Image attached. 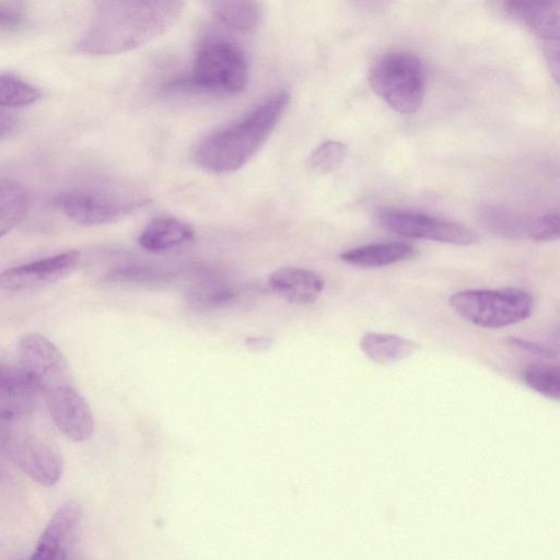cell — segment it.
<instances>
[{"label":"cell","mask_w":560,"mask_h":560,"mask_svg":"<svg viewBox=\"0 0 560 560\" xmlns=\"http://www.w3.org/2000/svg\"><path fill=\"white\" fill-rule=\"evenodd\" d=\"M184 2L172 0H101L74 49L89 55H117L133 50L170 30Z\"/></svg>","instance_id":"cell-1"},{"label":"cell","mask_w":560,"mask_h":560,"mask_svg":"<svg viewBox=\"0 0 560 560\" xmlns=\"http://www.w3.org/2000/svg\"><path fill=\"white\" fill-rule=\"evenodd\" d=\"M289 101L287 92L273 94L238 120L207 136L194 150L195 162L213 173L240 170L265 144Z\"/></svg>","instance_id":"cell-2"},{"label":"cell","mask_w":560,"mask_h":560,"mask_svg":"<svg viewBox=\"0 0 560 560\" xmlns=\"http://www.w3.org/2000/svg\"><path fill=\"white\" fill-rule=\"evenodd\" d=\"M369 83L389 107L401 114H412L423 103L427 74L417 56L395 51L384 55L374 63Z\"/></svg>","instance_id":"cell-3"},{"label":"cell","mask_w":560,"mask_h":560,"mask_svg":"<svg viewBox=\"0 0 560 560\" xmlns=\"http://www.w3.org/2000/svg\"><path fill=\"white\" fill-rule=\"evenodd\" d=\"M448 304L472 325L498 329L527 319L534 302L523 289L501 288L462 290L450 296Z\"/></svg>","instance_id":"cell-4"},{"label":"cell","mask_w":560,"mask_h":560,"mask_svg":"<svg viewBox=\"0 0 560 560\" xmlns=\"http://www.w3.org/2000/svg\"><path fill=\"white\" fill-rule=\"evenodd\" d=\"M248 81V61L244 50L235 43L214 37L205 40L192 65L189 85L217 93L235 94Z\"/></svg>","instance_id":"cell-5"},{"label":"cell","mask_w":560,"mask_h":560,"mask_svg":"<svg viewBox=\"0 0 560 560\" xmlns=\"http://www.w3.org/2000/svg\"><path fill=\"white\" fill-rule=\"evenodd\" d=\"M148 199L126 190L83 188L60 192L55 205L73 222L101 225L118 221L143 207Z\"/></svg>","instance_id":"cell-6"},{"label":"cell","mask_w":560,"mask_h":560,"mask_svg":"<svg viewBox=\"0 0 560 560\" xmlns=\"http://www.w3.org/2000/svg\"><path fill=\"white\" fill-rule=\"evenodd\" d=\"M32 424L28 421L7 432L0 439V450L34 481L50 487L62 475V459L55 446Z\"/></svg>","instance_id":"cell-7"},{"label":"cell","mask_w":560,"mask_h":560,"mask_svg":"<svg viewBox=\"0 0 560 560\" xmlns=\"http://www.w3.org/2000/svg\"><path fill=\"white\" fill-rule=\"evenodd\" d=\"M376 221L384 229L404 237L463 246L478 241L477 233L469 228L422 212L382 209L376 213Z\"/></svg>","instance_id":"cell-8"},{"label":"cell","mask_w":560,"mask_h":560,"mask_svg":"<svg viewBox=\"0 0 560 560\" xmlns=\"http://www.w3.org/2000/svg\"><path fill=\"white\" fill-rule=\"evenodd\" d=\"M481 225L492 234L510 240L550 242L559 237V213L528 215L512 209L487 205L478 211Z\"/></svg>","instance_id":"cell-9"},{"label":"cell","mask_w":560,"mask_h":560,"mask_svg":"<svg viewBox=\"0 0 560 560\" xmlns=\"http://www.w3.org/2000/svg\"><path fill=\"white\" fill-rule=\"evenodd\" d=\"M19 352L20 368L30 376L40 395L73 383L66 358L46 337L39 334L22 337Z\"/></svg>","instance_id":"cell-10"},{"label":"cell","mask_w":560,"mask_h":560,"mask_svg":"<svg viewBox=\"0 0 560 560\" xmlns=\"http://www.w3.org/2000/svg\"><path fill=\"white\" fill-rule=\"evenodd\" d=\"M80 259L78 250H67L8 268L0 273V293H22L43 289L65 278Z\"/></svg>","instance_id":"cell-11"},{"label":"cell","mask_w":560,"mask_h":560,"mask_svg":"<svg viewBox=\"0 0 560 560\" xmlns=\"http://www.w3.org/2000/svg\"><path fill=\"white\" fill-rule=\"evenodd\" d=\"M43 396L54 424L63 435L74 442L91 438L94 431L93 416L73 383L50 389Z\"/></svg>","instance_id":"cell-12"},{"label":"cell","mask_w":560,"mask_h":560,"mask_svg":"<svg viewBox=\"0 0 560 560\" xmlns=\"http://www.w3.org/2000/svg\"><path fill=\"white\" fill-rule=\"evenodd\" d=\"M39 392L21 369L0 366V432L13 423L33 417Z\"/></svg>","instance_id":"cell-13"},{"label":"cell","mask_w":560,"mask_h":560,"mask_svg":"<svg viewBox=\"0 0 560 560\" xmlns=\"http://www.w3.org/2000/svg\"><path fill=\"white\" fill-rule=\"evenodd\" d=\"M503 10L546 43L559 37V1L509 0Z\"/></svg>","instance_id":"cell-14"},{"label":"cell","mask_w":560,"mask_h":560,"mask_svg":"<svg viewBox=\"0 0 560 560\" xmlns=\"http://www.w3.org/2000/svg\"><path fill=\"white\" fill-rule=\"evenodd\" d=\"M80 518V508L69 501L51 516L30 560H67V542Z\"/></svg>","instance_id":"cell-15"},{"label":"cell","mask_w":560,"mask_h":560,"mask_svg":"<svg viewBox=\"0 0 560 560\" xmlns=\"http://www.w3.org/2000/svg\"><path fill=\"white\" fill-rule=\"evenodd\" d=\"M268 281L275 292L294 304L315 302L325 287L317 272L300 267L280 268L270 275Z\"/></svg>","instance_id":"cell-16"},{"label":"cell","mask_w":560,"mask_h":560,"mask_svg":"<svg viewBox=\"0 0 560 560\" xmlns=\"http://www.w3.org/2000/svg\"><path fill=\"white\" fill-rule=\"evenodd\" d=\"M416 254V247L408 243L388 241L353 247L341 253L340 259L357 267L377 268L408 260Z\"/></svg>","instance_id":"cell-17"},{"label":"cell","mask_w":560,"mask_h":560,"mask_svg":"<svg viewBox=\"0 0 560 560\" xmlns=\"http://www.w3.org/2000/svg\"><path fill=\"white\" fill-rule=\"evenodd\" d=\"M194 238V230L186 222L172 218H155L141 231L138 243L152 253H163L182 246Z\"/></svg>","instance_id":"cell-18"},{"label":"cell","mask_w":560,"mask_h":560,"mask_svg":"<svg viewBox=\"0 0 560 560\" xmlns=\"http://www.w3.org/2000/svg\"><path fill=\"white\" fill-rule=\"evenodd\" d=\"M211 14L225 27L233 31L255 33L262 20L264 10L257 1H208Z\"/></svg>","instance_id":"cell-19"},{"label":"cell","mask_w":560,"mask_h":560,"mask_svg":"<svg viewBox=\"0 0 560 560\" xmlns=\"http://www.w3.org/2000/svg\"><path fill=\"white\" fill-rule=\"evenodd\" d=\"M360 349L374 363L385 365L409 358L417 343L398 335L368 332L361 338Z\"/></svg>","instance_id":"cell-20"},{"label":"cell","mask_w":560,"mask_h":560,"mask_svg":"<svg viewBox=\"0 0 560 560\" xmlns=\"http://www.w3.org/2000/svg\"><path fill=\"white\" fill-rule=\"evenodd\" d=\"M30 196L25 187L12 179H0V238L14 229L26 215Z\"/></svg>","instance_id":"cell-21"},{"label":"cell","mask_w":560,"mask_h":560,"mask_svg":"<svg viewBox=\"0 0 560 560\" xmlns=\"http://www.w3.org/2000/svg\"><path fill=\"white\" fill-rule=\"evenodd\" d=\"M40 97L42 92L35 85L18 75L0 73V113L8 108L28 106Z\"/></svg>","instance_id":"cell-22"},{"label":"cell","mask_w":560,"mask_h":560,"mask_svg":"<svg viewBox=\"0 0 560 560\" xmlns=\"http://www.w3.org/2000/svg\"><path fill=\"white\" fill-rule=\"evenodd\" d=\"M524 383L534 392L558 400L560 397L559 368L551 363H532L522 372Z\"/></svg>","instance_id":"cell-23"},{"label":"cell","mask_w":560,"mask_h":560,"mask_svg":"<svg viewBox=\"0 0 560 560\" xmlns=\"http://www.w3.org/2000/svg\"><path fill=\"white\" fill-rule=\"evenodd\" d=\"M235 285L222 281L196 284L189 291V300L201 306L214 307L232 302L236 295Z\"/></svg>","instance_id":"cell-24"},{"label":"cell","mask_w":560,"mask_h":560,"mask_svg":"<svg viewBox=\"0 0 560 560\" xmlns=\"http://www.w3.org/2000/svg\"><path fill=\"white\" fill-rule=\"evenodd\" d=\"M347 154L345 143L328 140L318 145L308 158V167L315 174H327L335 171L343 162Z\"/></svg>","instance_id":"cell-25"},{"label":"cell","mask_w":560,"mask_h":560,"mask_svg":"<svg viewBox=\"0 0 560 560\" xmlns=\"http://www.w3.org/2000/svg\"><path fill=\"white\" fill-rule=\"evenodd\" d=\"M168 275L149 267L140 266H120L110 270L104 276V281L110 283H140L158 281L166 278Z\"/></svg>","instance_id":"cell-26"},{"label":"cell","mask_w":560,"mask_h":560,"mask_svg":"<svg viewBox=\"0 0 560 560\" xmlns=\"http://www.w3.org/2000/svg\"><path fill=\"white\" fill-rule=\"evenodd\" d=\"M26 21L23 9L15 2H0V28L18 31Z\"/></svg>","instance_id":"cell-27"},{"label":"cell","mask_w":560,"mask_h":560,"mask_svg":"<svg viewBox=\"0 0 560 560\" xmlns=\"http://www.w3.org/2000/svg\"><path fill=\"white\" fill-rule=\"evenodd\" d=\"M508 342L513 347H516L521 350L530 352L532 354H535V355H539L542 358L557 357L556 352L552 349L537 345V343L528 341V340L511 337V338H509Z\"/></svg>","instance_id":"cell-28"},{"label":"cell","mask_w":560,"mask_h":560,"mask_svg":"<svg viewBox=\"0 0 560 560\" xmlns=\"http://www.w3.org/2000/svg\"><path fill=\"white\" fill-rule=\"evenodd\" d=\"M16 121L5 113H0V138L5 137L15 128Z\"/></svg>","instance_id":"cell-29"},{"label":"cell","mask_w":560,"mask_h":560,"mask_svg":"<svg viewBox=\"0 0 560 560\" xmlns=\"http://www.w3.org/2000/svg\"><path fill=\"white\" fill-rule=\"evenodd\" d=\"M247 341H248V345L256 346V347H260V346L266 347L268 345V340L266 338H259V339L250 338Z\"/></svg>","instance_id":"cell-30"}]
</instances>
